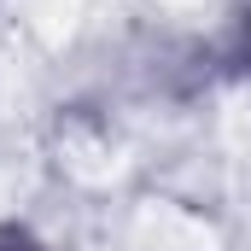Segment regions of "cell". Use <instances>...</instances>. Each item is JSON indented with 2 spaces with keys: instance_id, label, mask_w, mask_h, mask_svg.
I'll return each instance as SVG.
<instances>
[{
  "instance_id": "obj_2",
  "label": "cell",
  "mask_w": 251,
  "mask_h": 251,
  "mask_svg": "<svg viewBox=\"0 0 251 251\" xmlns=\"http://www.w3.org/2000/svg\"><path fill=\"white\" fill-rule=\"evenodd\" d=\"M240 59L251 64V12H246V18H240Z\"/></svg>"
},
{
  "instance_id": "obj_1",
  "label": "cell",
  "mask_w": 251,
  "mask_h": 251,
  "mask_svg": "<svg viewBox=\"0 0 251 251\" xmlns=\"http://www.w3.org/2000/svg\"><path fill=\"white\" fill-rule=\"evenodd\" d=\"M0 251H47L41 240H29L24 228H0Z\"/></svg>"
}]
</instances>
